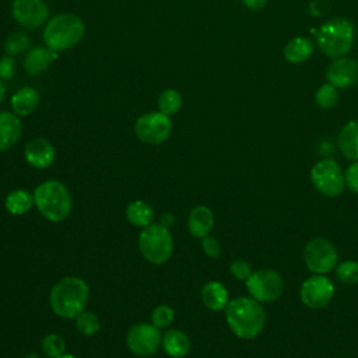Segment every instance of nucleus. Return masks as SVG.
<instances>
[{"instance_id": "nucleus-37", "label": "nucleus", "mask_w": 358, "mask_h": 358, "mask_svg": "<svg viewBox=\"0 0 358 358\" xmlns=\"http://www.w3.org/2000/svg\"><path fill=\"white\" fill-rule=\"evenodd\" d=\"M162 227H165V228H171L172 225H173V222H175V217H173V214H171V213H164V214H161L159 215V221H158Z\"/></svg>"}, {"instance_id": "nucleus-21", "label": "nucleus", "mask_w": 358, "mask_h": 358, "mask_svg": "<svg viewBox=\"0 0 358 358\" xmlns=\"http://www.w3.org/2000/svg\"><path fill=\"white\" fill-rule=\"evenodd\" d=\"M39 103V94L32 87L18 90L11 98V109L17 116H27L32 113Z\"/></svg>"}, {"instance_id": "nucleus-35", "label": "nucleus", "mask_w": 358, "mask_h": 358, "mask_svg": "<svg viewBox=\"0 0 358 358\" xmlns=\"http://www.w3.org/2000/svg\"><path fill=\"white\" fill-rule=\"evenodd\" d=\"M344 180L345 186L352 193H358V162H354L347 168V171L344 172Z\"/></svg>"}, {"instance_id": "nucleus-18", "label": "nucleus", "mask_w": 358, "mask_h": 358, "mask_svg": "<svg viewBox=\"0 0 358 358\" xmlns=\"http://www.w3.org/2000/svg\"><path fill=\"white\" fill-rule=\"evenodd\" d=\"M200 298L203 305L214 312L222 310L229 302L228 291L220 281H208L203 285L200 291Z\"/></svg>"}, {"instance_id": "nucleus-26", "label": "nucleus", "mask_w": 358, "mask_h": 358, "mask_svg": "<svg viewBox=\"0 0 358 358\" xmlns=\"http://www.w3.org/2000/svg\"><path fill=\"white\" fill-rule=\"evenodd\" d=\"M183 99L180 92H178L176 90L168 88L165 91H162L158 96V110L166 116L175 115L180 108H182Z\"/></svg>"}, {"instance_id": "nucleus-24", "label": "nucleus", "mask_w": 358, "mask_h": 358, "mask_svg": "<svg viewBox=\"0 0 358 358\" xmlns=\"http://www.w3.org/2000/svg\"><path fill=\"white\" fill-rule=\"evenodd\" d=\"M126 218L127 221L138 228H145L152 224L154 211L150 204L141 200L131 201L126 208Z\"/></svg>"}, {"instance_id": "nucleus-7", "label": "nucleus", "mask_w": 358, "mask_h": 358, "mask_svg": "<svg viewBox=\"0 0 358 358\" xmlns=\"http://www.w3.org/2000/svg\"><path fill=\"white\" fill-rule=\"evenodd\" d=\"M310 180L315 189L327 197L341 194L345 187L344 172L341 171L340 165L330 158L320 159L312 166Z\"/></svg>"}, {"instance_id": "nucleus-8", "label": "nucleus", "mask_w": 358, "mask_h": 358, "mask_svg": "<svg viewBox=\"0 0 358 358\" xmlns=\"http://www.w3.org/2000/svg\"><path fill=\"white\" fill-rule=\"evenodd\" d=\"M245 282L249 295L259 302H273L280 298L284 289L281 275L270 268L252 271Z\"/></svg>"}, {"instance_id": "nucleus-9", "label": "nucleus", "mask_w": 358, "mask_h": 358, "mask_svg": "<svg viewBox=\"0 0 358 358\" xmlns=\"http://www.w3.org/2000/svg\"><path fill=\"white\" fill-rule=\"evenodd\" d=\"M303 260L313 274H327L336 267L338 255L331 242L324 238H313L305 246Z\"/></svg>"}, {"instance_id": "nucleus-11", "label": "nucleus", "mask_w": 358, "mask_h": 358, "mask_svg": "<svg viewBox=\"0 0 358 358\" xmlns=\"http://www.w3.org/2000/svg\"><path fill=\"white\" fill-rule=\"evenodd\" d=\"M126 344L134 355L151 357L161 347L162 334L152 323H137L129 329Z\"/></svg>"}, {"instance_id": "nucleus-20", "label": "nucleus", "mask_w": 358, "mask_h": 358, "mask_svg": "<svg viewBox=\"0 0 358 358\" xmlns=\"http://www.w3.org/2000/svg\"><path fill=\"white\" fill-rule=\"evenodd\" d=\"M162 348L172 358H183L190 351L189 337L176 329H169L162 334Z\"/></svg>"}, {"instance_id": "nucleus-31", "label": "nucleus", "mask_w": 358, "mask_h": 358, "mask_svg": "<svg viewBox=\"0 0 358 358\" xmlns=\"http://www.w3.org/2000/svg\"><path fill=\"white\" fill-rule=\"evenodd\" d=\"M29 46V39L24 32H13L4 42V49L8 56L24 53Z\"/></svg>"}, {"instance_id": "nucleus-23", "label": "nucleus", "mask_w": 358, "mask_h": 358, "mask_svg": "<svg viewBox=\"0 0 358 358\" xmlns=\"http://www.w3.org/2000/svg\"><path fill=\"white\" fill-rule=\"evenodd\" d=\"M338 148L344 157L358 161V122L351 120L338 133Z\"/></svg>"}, {"instance_id": "nucleus-3", "label": "nucleus", "mask_w": 358, "mask_h": 358, "mask_svg": "<svg viewBox=\"0 0 358 358\" xmlns=\"http://www.w3.org/2000/svg\"><path fill=\"white\" fill-rule=\"evenodd\" d=\"M85 34L83 20L71 13H62L52 17L43 29V42L56 52L74 48Z\"/></svg>"}, {"instance_id": "nucleus-12", "label": "nucleus", "mask_w": 358, "mask_h": 358, "mask_svg": "<svg viewBox=\"0 0 358 358\" xmlns=\"http://www.w3.org/2000/svg\"><path fill=\"white\" fill-rule=\"evenodd\" d=\"M299 296L302 303L308 308L320 309L333 299L334 285L324 274H315L302 282Z\"/></svg>"}, {"instance_id": "nucleus-19", "label": "nucleus", "mask_w": 358, "mask_h": 358, "mask_svg": "<svg viewBox=\"0 0 358 358\" xmlns=\"http://www.w3.org/2000/svg\"><path fill=\"white\" fill-rule=\"evenodd\" d=\"M214 225V214L207 206L194 207L187 217L189 232L194 238H204L210 234Z\"/></svg>"}, {"instance_id": "nucleus-5", "label": "nucleus", "mask_w": 358, "mask_h": 358, "mask_svg": "<svg viewBox=\"0 0 358 358\" xmlns=\"http://www.w3.org/2000/svg\"><path fill=\"white\" fill-rule=\"evenodd\" d=\"M355 41V28L347 18H331L316 31V45L322 53L337 59L347 55Z\"/></svg>"}, {"instance_id": "nucleus-34", "label": "nucleus", "mask_w": 358, "mask_h": 358, "mask_svg": "<svg viewBox=\"0 0 358 358\" xmlns=\"http://www.w3.org/2000/svg\"><path fill=\"white\" fill-rule=\"evenodd\" d=\"M201 248H203V252L213 259H215L221 255V245L214 236L207 235V236L201 238Z\"/></svg>"}, {"instance_id": "nucleus-36", "label": "nucleus", "mask_w": 358, "mask_h": 358, "mask_svg": "<svg viewBox=\"0 0 358 358\" xmlns=\"http://www.w3.org/2000/svg\"><path fill=\"white\" fill-rule=\"evenodd\" d=\"M15 74V62L13 56H3L0 59V78L10 80Z\"/></svg>"}, {"instance_id": "nucleus-30", "label": "nucleus", "mask_w": 358, "mask_h": 358, "mask_svg": "<svg viewBox=\"0 0 358 358\" xmlns=\"http://www.w3.org/2000/svg\"><path fill=\"white\" fill-rule=\"evenodd\" d=\"M337 278L345 285L358 284V262L345 260L336 267Z\"/></svg>"}, {"instance_id": "nucleus-39", "label": "nucleus", "mask_w": 358, "mask_h": 358, "mask_svg": "<svg viewBox=\"0 0 358 358\" xmlns=\"http://www.w3.org/2000/svg\"><path fill=\"white\" fill-rule=\"evenodd\" d=\"M4 95H6V88H4L3 80L0 78V103H1V101H3V98H4Z\"/></svg>"}, {"instance_id": "nucleus-14", "label": "nucleus", "mask_w": 358, "mask_h": 358, "mask_svg": "<svg viewBox=\"0 0 358 358\" xmlns=\"http://www.w3.org/2000/svg\"><path fill=\"white\" fill-rule=\"evenodd\" d=\"M327 81L338 88H350L358 81V60L352 57H337L326 70Z\"/></svg>"}, {"instance_id": "nucleus-16", "label": "nucleus", "mask_w": 358, "mask_h": 358, "mask_svg": "<svg viewBox=\"0 0 358 358\" xmlns=\"http://www.w3.org/2000/svg\"><path fill=\"white\" fill-rule=\"evenodd\" d=\"M56 50H52L50 48H34L31 49L25 57H24V69L29 76H38L43 73L53 62L57 60Z\"/></svg>"}, {"instance_id": "nucleus-15", "label": "nucleus", "mask_w": 358, "mask_h": 358, "mask_svg": "<svg viewBox=\"0 0 358 358\" xmlns=\"http://www.w3.org/2000/svg\"><path fill=\"white\" fill-rule=\"evenodd\" d=\"M24 157L31 166L43 169L53 164L56 151L53 144L49 140L43 137H35L27 143L24 150Z\"/></svg>"}, {"instance_id": "nucleus-22", "label": "nucleus", "mask_w": 358, "mask_h": 358, "mask_svg": "<svg viewBox=\"0 0 358 358\" xmlns=\"http://www.w3.org/2000/svg\"><path fill=\"white\" fill-rule=\"evenodd\" d=\"M313 53V42L305 36H296L284 46V57L292 64L306 62Z\"/></svg>"}, {"instance_id": "nucleus-27", "label": "nucleus", "mask_w": 358, "mask_h": 358, "mask_svg": "<svg viewBox=\"0 0 358 358\" xmlns=\"http://www.w3.org/2000/svg\"><path fill=\"white\" fill-rule=\"evenodd\" d=\"M41 350L48 358H57L66 354V343L62 336L50 333L46 334L41 341Z\"/></svg>"}, {"instance_id": "nucleus-29", "label": "nucleus", "mask_w": 358, "mask_h": 358, "mask_svg": "<svg viewBox=\"0 0 358 358\" xmlns=\"http://www.w3.org/2000/svg\"><path fill=\"white\" fill-rule=\"evenodd\" d=\"M337 101H338V91L330 83L320 85L315 94V102L322 109L333 108L337 103Z\"/></svg>"}, {"instance_id": "nucleus-25", "label": "nucleus", "mask_w": 358, "mask_h": 358, "mask_svg": "<svg viewBox=\"0 0 358 358\" xmlns=\"http://www.w3.org/2000/svg\"><path fill=\"white\" fill-rule=\"evenodd\" d=\"M34 204H35L34 194H31L24 189H17L10 192L4 201L6 210L13 215H22L28 213Z\"/></svg>"}, {"instance_id": "nucleus-33", "label": "nucleus", "mask_w": 358, "mask_h": 358, "mask_svg": "<svg viewBox=\"0 0 358 358\" xmlns=\"http://www.w3.org/2000/svg\"><path fill=\"white\" fill-rule=\"evenodd\" d=\"M229 273L236 278V280H241V281H246L249 278V275L252 274V268L249 266V263L246 260H242V259H236V260H232L231 264H229Z\"/></svg>"}, {"instance_id": "nucleus-6", "label": "nucleus", "mask_w": 358, "mask_h": 358, "mask_svg": "<svg viewBox=\"0 0 358 358\" xmlns=\"http://www.w3.org/2000/svg\"><path fill=\"white\" fill-rule=\"evenodd\" d=\"M138 249L143 257L152 264L165 263L173 249V238L168 228L159 222L143 228L138 235Z\"/></svg>"}, {"instance_id": "nucleus-28", "label": "nucleus", "mask_w": 358, "mask_h": 358, "mask_svg": "<svg viewBox=\"0 0 358 358\" xmlns=\"http://www.w3.org/2000/svg\"><path fill=\"white\" fill-rule=\"evenodd\" d=\"M74 319H76V329L78 330V333L84 336H92L101 327L98 316L90 310H83Z\"/></svg>"}, {"instance_id": "nucleus-4", "label": "nucleus", "mask_w": 358, "mask_h": 358, "mask_svg": "<svg viewBox=\"0 0 358 358\" xmlns=\"http://www.w3.org/2000/svg\"><path fill=\"white\" fill-rule=\"evenodd\" d=\"M34 203L50 222L64 221L71 211L70 192L59 180H46L38 185L34 190Z\"/></svg>"}, {"instance_id": "nucleus-10", "label": "nucleus", "mask_w": 358, "mask_h": 358, "mask_svg": "<svg viewBox=\"0 0 358 358\" xmlns=\"http://www.w3.org/2000/svg\"><path fill=\"white\" fill-rule=\"evenodd\" d=\"M172 131V122L169 116L158 112H150L140 116L134 124L136 137L145 144H161Z\"/></svg>"}, {"instance_id": "nucleus-41", "label": "nucleus", "mask_w": 358, "mask_h": 358, "mask_svg": "<svg viewBox=\"0 0 358 358\" xmlns=\"http://www.w3.org/2000/svg\"><path fill=\"white\" fill-rule=\"evenodd\" d=\"M57 358H76V357L71 355V354H63L62 357H57Z\"/></svg>"}, {"instance_id": "nucleus-32", "label": "nucleus", "mask_w": 358, "mask_h": 358, "mask_svg": "<svg viewBox=\"0 0 358 358\" xmlns=\"http://www.w3.org/2000/svg\"><path fill=\"white\" fill-rule=\"evenodd\" d=\"M173 317H175L173 309L168 305H158L151 312V323L159 330L169 327L171 323L173 322Z\"/></svg>"}, {"instance_id": "nucleus-1", "label": "nucleus", "mask_w": 358, "mask_h": 358, "mask_svg": "<svg viewBox=\"0 0 358 358\" xmlns=\"http://www.w3.org/2000/svg\"><path fill=\"white\" fill-rule=\"evenodd\" d=\"M225 319L231 331L243 340L255 338L264 327L266 312L252 296H239L228 302Z\"/></svg>"}, {"instance_id": "nucleus-13", "label": "nucleus", "mask_w": 358, "mask_h": 358, "mask_svg": "<svg viewBox=\"0 0 358 358\" xmlns=\"http://www.w3.org/2000/svg\"><path fill=\"white\" fill-rule=\"evenodd\" d=\"M13 18L24 28L36 29L49 20V8L43 0H13Z\"/></svg>"}, {"instance_id": "nucleus-38", "label": "nucleus", "mask_w": 358, "mask_h": 358, "mask_svg": "<svg viewBox=\"0 0 358 358\" xmlns=\"http://www.w3.org/2000/svg\"><path fill=\"white\" fill-rule=\"evenodd\" d=\"M249 10H260L267 4V0H242Z\"/></svg>"}, {"instance_id": "nucleus-40", "label": "nucleus", "mask_w": 358, "mask_h": 358, "mask_svg": "<svg viewBox=\"0 0 358 358\" xmlns=\"http://www.w3.org/2000/svg\"><path fill=\"white\" fill-rule=\"evenodd\" d=\"M24 358H39L36 354H34V352H29V354H27Z\"/></svg>"}, {"instance_id": "nucleus-2", "label": "nucleus", "mask_w": 358, "mask_h": 358, "mask_svg": "<svg viewBox=\"0 0 358 358\" xmlns=\"http://www.w3.org/2000/svg\"><path fill=\"white\" fill-rule=\"evenodd\" d=\"M90 296L88 284L80 277H64L50 289V308L63 319H73L81 313Z\"/></svg>"}, {"instance_id": "nucleus-17", "label": "nucleus", "mask_w": 358, "mask_h": 358, "mask_svg": "<svg viewBox=\"0 0 358 358\" xmlns=\"http://www.w3.org/2000/svg\"><path fill=\"white\" fill-rule=\"evenodd\" d=\"M21 120L14 112H0V151H7L20 140Z\"/></svg>"}]
</instances>
